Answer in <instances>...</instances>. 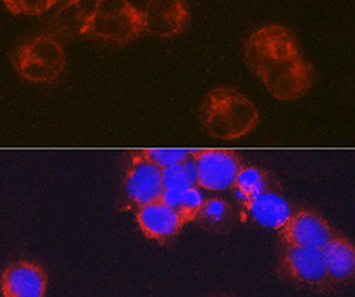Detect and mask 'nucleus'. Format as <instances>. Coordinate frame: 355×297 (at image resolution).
I'll list each match as a JSON object with an SVG mask.
<instances>
[{
  "label": "nucleus",
  "instance_id": "1",
  "mask_svg": "<svg viewBox=\"0 0 355 297\" xmlns=\"http://www.w3.org/2000/svg\"><path fill=\"white\" fill-rule=\"evenodd\" d=\"M244 60L271 97L292 103L308 94L314 84V69L301 53L290 30L265 25L254 30L244 44Z\"/></svg>",
  "mask_w": 355,
  "mask_h": 297
},
{
  "label": "nucleus",
  "instance_id": "2",
  "mask_svg": "<svg viewBox=\"0 0 355 297\" xmlns=\"http://www.w3.org/2000/svg\"><path fill=\"white\" fill-rule=\"evenodd\" d=\"M202 127L217 139L234 141L251 133L260 123L256 105L232 87H217L207 93L199 109Z\"/></svg>",
  "mask_w": 355,
  "mask_h": 297
},
{
  "label": "nucleus",
  "instance_id": "3",
  "mask_svg": "<svg viewBox=\"0 0 355 297\" xmlns=\"http://www.w3.org/2000/svg\"><path fill=\"white\" fill-rule=\"evenodd\" d=\"M145 34L142 10L128 0H100L85 35L124 46Z\"/></svg>",
  "mask_w": 355,
  "mask_h": 297
},
{
  "label": "nucleus",
  "instance_id": "4",
  "mask_svg": "<svg viewBox=\"0 0 355 297\" xmlns=\"http://www.w3.org/2000/svg\"><path fill=\"white\" fill-rule=\"evenodd\" d=\"M66 66L64 46L51 35L31 37L19 46L15 55V67L24 79L31 83H52Z\"/></svg>",
  "mask_w": 355,
  "mask_h": 297
},
{
  "label": "nucleus",
  "instance_id": "5",
  "mask_svg": "<svg viewBox=\"0 0 355 297\" xmlns=\"http://www.w3.org/2000/svg\"><path fill=\"white\" fill-rule=\"evenodd\" d=\"M278 269L282 277L296 285L317 291H327L334 286L326 269L323 253L318 250L297 248L281 243Z\"/></svg>",
  "mask_w": 355,
  "mask_h": 297
},
{
  "label": "nucleus",
  "instance_id": "6",
  "mask_svg": "<svg viewBox=\"0 0 355 297\" xmlns=\"http://www.w3.org/2000/svg\"><path fill=\"white\" fill-rule=\"evenodd\" d=\"M198 175V186L208 192H225L232 189L242 160L232 150H191Z\"/></svg>",
  "mask_w": 355,
  "mask_h": 297
},
{
  "label": "nucleus",
  "instance_id": "7",
  "mask_svg": "<svg viewBox=\"0 0 355 297\" xmlns=\"http://www.w3.org/2000/svg\"><path fill=\"white\" fill-rule=\"evenodd\" d=\"M163 190L162 168L151 163L141 150L132 153L123 177V192L127 201L137 208L160 199Z\"/></svg>",
  "mask_w": 355,
  "mask_h": 297
},
{
  "label": "nucleus",
  "instance_id": "8",
  "mask_svg": "<svg viewBox=\"0 0 355 297\" xmlns=\"http://www.w3.org/2000/svg\"><path fill=\"white\" fill-rule=\"evenodd\" d=\"M279 243L322 251L336 234L326 219L310 210L293 211L279 230Z\"/></svg>",
  "mask_w": 355,
  "mask_h": 297
},
{
  "label": "nucleus",
  "instance_id": "9",
  "mask_svg": "<svg viewBox=\"0 0 355 297\" xmlns=\"http://www.w3.org/2000/svg\"><path fill=\"white\" fill-rule=\"evenodd\" d=\"M136 221L142 234L151 241L166 244L189 225L187 217L162 199L136 208Z\"/></svg>",
  "mask_w": 355,
  "mask_h": 297
},
{
  "label": "nucleus",
  "instance_id": "10",
  "mask_svg": "<svg viewBox=\"0 0 355 297\" xmlns=\"http://www.w3.org/2000/svg\"><path fill=\"white\" fill-rule=\"evenodd\" d=\"M145 33L151 37H178L187 28L190 13L184 0H149L142 10Z\"/></svg>",
  "mask_w": 355,
  "mask_h": 297
},
{
  "label": "nucleus",
  "instance_id": "11",
  "mask_svg": "<svg viewBox=\"0 0 355 297\" xmlns=\"http://www.w3.org/2000/svg\"><path fill=\"white\" fill-rule=\"evenodd\" d=\"M47 273L34 261L21 260L8 265L0 278L3 297H44Z\"/></svg>",
  "mask_w": 355,
  "mask_h": 297
},
{
  "label": "nucleus",
  "instance_id": "12",
  "mask_svg": "<svg viewBox=\"0 0 355 297\" xmlns=\"http://www.w3.org/2000/svg\"><path fill=\"white\" fill-rule=\"evenodd\" d=\"M244 208L254 223L277 232L281 230L293 214L284 196L269 190L244 202Z\"/></svg>",
  "mask_w": 355,
  "mask_h": 297
},
{
  "label": "nucleus",
  "instance_id": "13",
  "mask_svg": "<svg viewBox=\"0 0 355 297\" xmlns=\"http://www.w3.org/2000/svg\"><path fill=\"white\" fill-rule=\"evenodd\" d=\"M100 0H67L51 19V30L58 37L85 35Z\"/></svg>",
  "mask_w": 355,
  "mask_h": 297
},
{
  "label": "nucleus",
  "instance_id": "14",
  "mask_svg": "<svg viewBox=\"0 0 355 297\" xmlns=\"http://www.w3.org/2000/svg\"><path fill=\"white\" fill-rule=\"evenodd\" d=\"M322 253L332 285L349 283L354 279L355 247L347 237L336 232Z\"/></svg>",
  "mask_w": 355,
  "mask_h": 297
},
{
  "label": "nucleus",
  "instance_id": "15",
  "mask_svg": "<svg viewBox=\"0 0 355 297\" xmlns=\"http://www.w3.org/2000/svg\"><path fill=\"white\" fill-rule=\"evenodd\" d=\"M235 195L244 202L269 190V175L266 171L254 166H243L235 178L233 187Z\"/></svg>",
  "mask_w": 355,
  "mask_h": 297
},
{
  "label": "nucleus",
  "instance_id": "16",
  "mask_svg": "<svg viewBox=\"0 0 355 297\" xmlns=\"http://www.w3.org/2000/svg\"><path fill=\"white\" fill-rule=\"evenodd\" d=\"M162 181L163 189L171 190H187L190 187H196L198 175L194 160L190 157L175 166L162 169Z\"/></svg>",
  "mask_w": 355,
  "mask_h": 297
},
{
  "label": "nucleus",
  "instance_id": "17",
  "mask_svg": "<svg viewBox=\"0 0 355 297\" xmlns=\"http://www.w3.org/2000/svg\"><path fill=\"white\" fill-rule=\"evenodd\" d=\"M205 196L198 187H190L182 190L178 211L184 214L189 223H196L200 219L202 207L205 205Z\"/></svg>",
  "mask_w": 355,
  "mask_h": 297
},
{
  "label": "nucleus",
  "instance_id": "18",
  "mask_svg": "<svg viewBox=\"0 0 355 297\" xmlns=\"http://www.w3.org/2000/svg\"><path fill=\"white\" fill-rule=\"evenodd\" d=\"M141 153L149 159L151 163L164 169L175 166L191 157V150H169V148H149L141 150Z\"/></svg>",
  "mask_w": 355,
  "mask_h": 297
},
{
  "label": "nucleus",
  "instance_id": "19",
  "mask_svg": "<svg viewBox=\"0 0 355 297\" xmlns=\"http://www.w3.org/2000/svg\"><path fill=\"white\" fill-rule=\"evenodd\" d=\"M61 0H4L7 10L12 15L37 16L55 7Z\"/></svg>",
  "mask_w": 355,
  "mask_h": 297
},
{
  "label": "nucleus",
  "instance_id": "20",
  "mask_svg": "<svg viewBox=\"0 0 355 297\" xmlns=\"http://www.w3.org/2000/svg\"><path fill=\"white\" fill-rule=\"evenodd\" d=\"M227 211H229V205H226L223 199L212 198V199L205 201V205L202 207V212H200V219H206L212 223H218L224 220Z\"/></svg>",
  "mask_w": 355,
  "mask_h": 297
}]
</instances>
